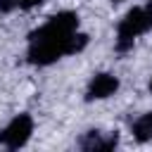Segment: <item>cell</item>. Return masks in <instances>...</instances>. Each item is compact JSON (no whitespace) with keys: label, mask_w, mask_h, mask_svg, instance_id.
I'll return each instance as SVG.
<instances>
[{"label":"cell","mask_w":152,"mask_h":152,"mask_svg":"<svg viewBox=\"0 0 152 152\" xmlns=\"http://www.w3.org/2000/svg\"><path fill=\"white\" fill-rule=\"evenodd\" d=\"M152 28V10L147 5L133 7L126 12V17L116 26V52H128L135 43V38Z\"/></svg>","instance_id":"6da1fadb"},{"label":"cell","mask_w":152,"mask_h":152,"mask_svg":"<svg viewBox=\"0 0 152 152\" xmlns=\"http://www.w3.org/2000/svg\"><path fill=\"white\" fill-rule=\"evenodd\" d=\"M33 133V119L31 114H17L2 131H0V145H5L7 150H19L28 142Z\"/></svg>","instance_id":"7a4b0ae2"},{"label":"cell","mask_w":152,"mask_h":152,"mask_svg":"<svg viewBox=\"0 0 152 152\" xmlns=\"http://www.w3.org/2000/svg\"><path fill=\"white\" fill-rule=\"evenodd\" d=\"M119 90V78L114 74H95L88 83V90H86V100L93 102V100H104L109 95H114Z\"/></svg>","instance_id":"3957f363"},{"label":"cell","mask_w":152,"mask_h":152,"mask_svg":"<svg viewBox=\"0 0 152 152\" xmlns=\"http://www.w3.org/2000/svg\"><path fill=\"white\" fill-rule=\"evenodd\" d=\"M116 142H119L116 131H114V133L88 131V133L81 138L78 147H81V150H88V152H104V150H114V147H116Z\"/></svg>","instance_id":"277c9868"},{"label":"cell","mask_w":152,"mask_h":152,"mask_svg":"<svg viewBox=\"0 0 152 152\" xmlns=\"http://www.w3.org/2000/svg\"><path fill=\"white\" fill-rule=\"evenodd\" d=\"M131 133H133V138H135L138 142H147V140H152V112L140 114V116L133 121Z\"/></svg>","instance_id":"5b68a950"},{"label":"cell","mask_w":152,"mask_h":152,"mask_svg":"<svg viewBox=\"0 0 152 152\" xmlns=\"http://www.w3.org/2000/svg\"><path fill=\"white\" fill-rule=\"evenodd\" d=\"M147 88H150V93H152V78H150V86H147Z\"/></svg>","instance_id":"8992f818"},{"label":"cell","mask_w":152,"mask_h":152,"mask_svg":"<svg viewBox=\"0 0 152 152\" xmlns=\"http://www.w3.org/2000/svg\"><path fill=\"white\" fill-rule=\"evenodd\" d=\"M114 2H124V0H114Z\"/></svg>","instance_id":"52a82bcc"}]
</instances>
